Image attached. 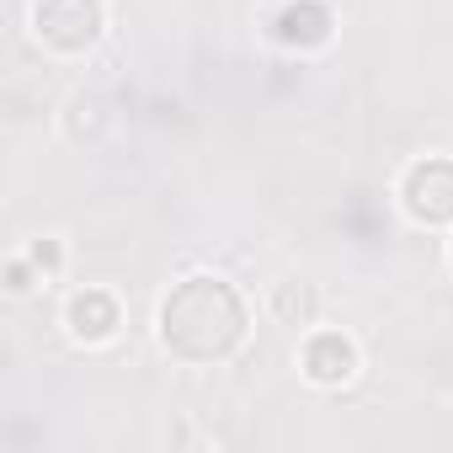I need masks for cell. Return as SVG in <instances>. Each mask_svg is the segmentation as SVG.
Segmentation results:
<instances>
[{"instance_id": "cell-4", "label": "cell", "mask_w": 453, "mask_h": 453, "mask_svg": "<svg viewBox=\"0 0 453 453\" xmlns=\"http://www.w3.org/2000/svg\"><path fill=\"white\" fill-rule=\"evenodd\" d=\"M310 373L320 379V384H336V379H347L352 373V347L342 342V336H320L315 347H310Z\"/></svg>"}, {"instance_id": "cell-3", "label": "cell", "mask_w": 453, "mask_h": 453, "mask_svg": "<svg viewBox=\"0 0 453 453\" xmlns=\"http://www.w3.org/2000/svg\"><path fill=\"white\" fill-rule=\"evenodd\" d=\"M405 197H411V213H421V219H448V213H453V165H448V160L416 165L411 181H405Z\"/></svg>"}, {"instance_id": "cell-2", "label": "cell", "mask_w": 453, "mask_h": 453, "mask_svg": "<svg viewBox=\"0 0 453 453\" xmlns=\"http://www.w3.org/2000/svg\"><path fill=\"white\" fill-rule=\"evenodd\" d=\"M38 33H49L65 49H81L96 38V0H43L38 6Z\"/></svg>"}, {"instance_id": "cell-5", "label": "cell", "mask_w": 453, "mask_h": 453, "mask_svg": "<svg viewBox=\"0 0 453 453\" xmlns=\"http://www.w3.org/2000/svg\"><path fill=\"white\" fill-rule=\"evenodd\" d=\"M283 38H288V43H320V38H326V12H320V6H294V12H283Z\"/></svg>"}, {"instance_id": "cell-1", "label": "cell", "mask_w": 453, "mask_h": 453, "mask_svg": "<svg viewBox=\"0 0 453 453\" xmlns=\"http://www.w3.org/2000/svg\"><path fill=\"white\" fill-rule=\"evenodd\" d=\"M208 320L219 326H241V304L230 299V288H219V283H187L171 304H165V342H176L187 352L192 331H208Z\"/></svg>"}]
</instances>
